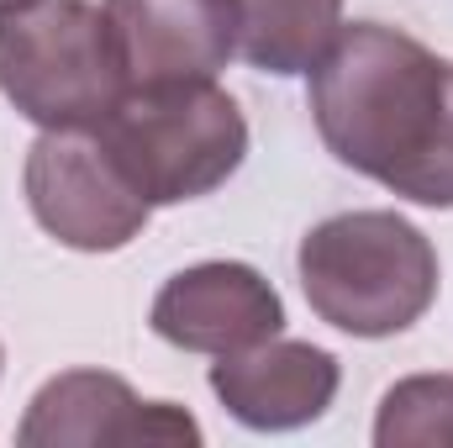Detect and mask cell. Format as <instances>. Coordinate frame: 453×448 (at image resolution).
Instances as JSON below:
<instances>
[{
    "instance_id": "11",
    "label": "cell",
    "mask_w": 453,
    "mask_h": 448,
    "mask_svg": "<svg viewBox=\"0 0 453 448\" xmlns=\"http://www.w3.org/2000/svg\"><path fill=\"white\" fill-rule=\"evenodd\" d=\"M380 448H453V375L395 380L374 417Z\"/></svg>"
},
{
    "instance_id": "6",
    "label": "cell",
    "mask_w": 453,
    "mask_h": 448,
    "mask_svg": "<svg viewBox=\"0 0 453 448\" xmlns=\"http://www.w3.org/2000/svg\"><path fill=\"white\" fill-rule=\"evenodd\" d=\"M27 448H111V444H201V428L174 401H142L121 375L106 369H64L53 375L21 428Z\"/></svg>"
},
{
    "instance_id": "8",
    "label": "cell",
    "mask_w": 453,
    "mask_h": 448,
    "mask_svg": "<svg viewBox=\"0 0 453 448\" xmlns=\"http://www.w3.org/2000/svg\"><path fill=\"white\" fill-rule=\"evenodd\" d=\"M338 353L301 337H264L211 364L217 401L242 428H258V433H290L327 417V406L338 401Z\"/></svg>"
},
{
    "instance_id": "3",
    "label": "cell",
    "mask_w": 453,
    "mask_h": 448,
    "mask_svg": "<svg viewBox=\"0 0 453 448\" xmlns=\"http://www.w3.org/2000/svg\"><path fill=\"white\" fill-rule=\"evenodd\" d=\"M96 127L148 206L201 201L248 158V121L217 80L132 85Z\"/></svg>"
},
{
    "instance_id": "13",
    "label": "cell",
    "mask_w": 453,
    "mask_h": 448,
    "mask_svg": "<svg viewBox=\"0 0 453 448\" xmlns=\"http://www.w3.org/2000/svg\"><path fill=\"white\" fill-rule=\"evenodd\" d=\"M0 364H5V348H0Z\"/></svg>"
},
{
    "instance_id": "7",
    "label": "cell",
    "mask_w": 453,
    "mask_h": 448,
    "mask_svg": "<svg viewBox=\"0 0 453 448\" xmlns=\"http://www.w3.org/2000/svg\"><path fill=\"white\" fill-rule=\"evenodd\" d=\"M148 328L185 353L222 359V353L253 348L264 337H280L285 301L253 264L206 259V264H190L174 280H164V290L153 296Z\"/></svg>"
},
{
    "instance_id": "9",
    "label": "cell",
    "mask_w": 453,
    "mask_h": 448,
    "mask_svg": "<svg viewBox=\"0 0 453 448\" xmlns=\"http://www.w3.org/2000/svg\"><path fill=\"white\" fill-rule=\"evenodd\" d=\"M106 21L132 85L217 80L237 53L232 0H106Z\"/></svg>"
},
{
    "instance_id": "5",
    "label": "cell",
    "mask_w": 453,
    "mask_h": 448,
    "mask_svg": "<svg viewBox=\"0 0 453 448\" xmlns=\"http://www.w3.org/2000/svg\"><path fill=\"white\" fill-rule=\"evenodd\" d=\"M21 185L37 227L74 253H116L153 217L96 121L42 127V137L27 148Z\"/></svg>"
},
{
    "instance_id": "1",
    "label": "cell",
    "mask_w": 453,
    "mask_h": 448,
    "mask_svg": "<svg viewBox=\"0 0 453 448\" xmlns=\"http://www.w3.org/2000/svg\"><path fill=\"white\" fill-rule=\"evenodd\" d=\"M311 116L353 174L453 212V58L401 27L353 21L311 69Z\"/></svg>"
},
{
    "instance_id": "12",
    "label": "cell",
    "mask_w": 453,
    "mask_h": 448,
    "mask_svg": "<svg viewBox=\"0 0 453 448\" xmlns=\"http://www.w3.org/2000/svg\"><path fill=\"white\" fill-rule=\"evenodd\" d=\"M16 5H27V0H0V11H16Z\"/></svg>"
},
{
    "instance_id": "4",
    "label": "cell",
    "mask_w": 453,
    "mask_h": 448,
    "mask_svg": "<svg viewBox=\"0 0 453 448\" xmlns=\"http://www.w3.org/2000/svg\"><path fill=\"white\" fill-rule=\"evenodd\" d=\"M0 90L37 127H90L132 90L106 5L27 0L0 11Z\"/></svg>"
},
{
    "instance_id": "2",
    "label": "cell",
    "mask_w": 453,
    "mask_h": 448,
    "mask_svg": "<svg viewBox=\"0 0 453 448\" xmlns=\"http://www.w3.org/2000/svg\"><path fill=\"white\" fill-rule=\"evenodd\" d=\"M311 312L348 337H395L438 301V248L395 212H342L317 222L296 253Z\"/></svg>"
},
{
    "instance_id": "10",
    "label": "cell",
    "mask_w": 453,
    "mask_h": 448,
    "mask_svg": "<svg viewBox=\"0 0 453 448\" xmlns=\"http://www.w3.org/2000/svg\"><path fill=\"white\" fill-rule=\"evenodd\" d=\"M237 58L258 74H311L342 32V0H232Z\"/></svg>"
}]
</instances>
